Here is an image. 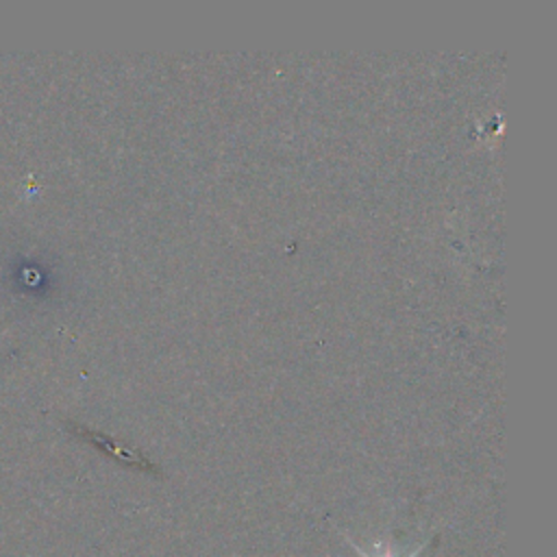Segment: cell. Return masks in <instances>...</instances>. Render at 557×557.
Masks as SVG:
<instances>
[{"label":"cell","instance_id":"cell-1","mask_svg":"<svg viewBox=\"0 0 557 557\" xmlns=\"http://www.w3.org/2000/svg\"><path fill=\"white\" fill-rule=\"evenodd\" d=\"M346 542H348V544H350V546H352V548H355V553H357V555H359V557H372V555H368V553H366V550H363V548H361V546H357V544H355V542H352V540H350V537H346ZM374 548H376V550H379V546H376V544H374ZM422 548H424V544H420V546H416V548H413V550H411V553H409V555H405V557H418V555H420V553H422ZM379 557H394V555H392V548H385V550H383V553H381V550H379Z\"/></svg>","mask_w":557,"mask_h":557}]
</instances>
